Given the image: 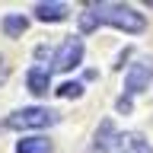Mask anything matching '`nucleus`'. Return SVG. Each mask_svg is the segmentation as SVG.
Returning a JSON list of instances; mask_svg holds the SVG:
<instances>
[{
    "instance_id": "11",
    "label": "nucleus",
    "mask_w": 153,
    "mask_h": 153,
    "mask_svg": "<svg viewBox=\"0 0 153 153\" xmlns=\"http://www.w3.org/2000/svg\"><path fill=\"white\" fill-rule=\"evenodd\" d=\"M3 76H7V70H3V64H0V80H3Z\"/></svg>"
},
{
    "instance_id": "3",
    "label": "nucleus",
    "mask_w": 153,
    "mask_h": 153,
    "mask_svg": "<svg viewBox=\"0 0 153 153\" xmlns=\"http://www.w3.org/2000/svg\"><path fill=\"white\" fill-rule=\"evenodd\" d=\"M150 76H153V67L147 61H137V64L128 67V74H124V96L118 99V112H124V115L131 112V99L150 86Z\"/></svg>"
},
{
    "instance_id": "5",
    "label": "nucleus",
    "mask_w": 153,
    "mask_h": 153,
    "mask_svg": "<svg viewBox=\"0 0 153 153\" xmlns=\"http://www.w3.org/2000/svg\"><path fill=\"white\" fill-rule=\"evenodd\" d=\"M83 61V38H67L54 54V70H74Z\"/></svg>"
},
{
    "instance_id": "1",
    "label": "nucleus",
    "mask_w": 153,
    "mask_h": 153,
    "mask_svg": "<svg viewBox=\"0 0 153 153\" xmlns=\"http://www.w3.org/2000/svg\"><path fill=\"white\" fill-rule=\"evenodd\" d=\"M99 22L115 26V29H121V32H134V35L147 29V19L134 7H124V3H89L86 13L80 16V32H93Z\"/></svg>"
},
{
    "instance_id": "6",
    "label": "nucleus",
    "mask_w": 153,
    "mask_h": 153,
    "mask_svg": "<svg viewBox=\"0 0 153 153\" xmlns=\"http://www.w3.org/2000/svg\"><path fill=\"white\" fill-rule=\"evenodd\" d=\"M26 83L35 96H48V89H51V70L48 67H32L26 74Z\"/></svg>"
},
{
    "instance_id": "9",
    "label": "nucleus",
    "mask_w": 153,
    "mask_h": 153,
    "mask_svg": "<svg viewBox=\"0 0 153 153\" xmlns=\"http://www.w3.org/2000/svg\"><path fill=\"white\" fill-rule=\"evenodd\" d=\"M0 26H3V32H7L10 38H16V35H22V32L29 29V19L26 16H3Z\"/></svg>"
},
{
    "instance_id": "4",
    "label": "nucleus",
    "mask_w": 153,
    "mask_h": 153,
    "mask_svg": "<svg viewBox=\"0 0 153 153\" xmlns=\"http://www.w3.org/2000/svg\"><path fill=\"white\" fill-rule=\"evenodd\" d=\"M57 115L51 108H42V105H32V108H19L7 118V128L13 131H26V128H48V124H54Z\"/></svg>"
},
{
    "instance_id": "8",
    "label": "nucleus",
    "mask_w": 153,
    "mask_h": 153,
    "mask_svg": "<svg viewBox=\"0 0 153 153\" xmlns=\"http://www.w3.org/2000/svg\"><path fill=\"white\" fill-rule=\"evenodd\" d=\"M16 153H51V140L48 137H26L16 143Z\"/></svg>"
},
{
    "instance_id": "2",
    "label": "nucleus",
    "mask_w": 153,
    "mask_h": 153,
    "mask_svg": "<svg viewBox=\"0 0 153 153\" xmlns=\"http://www.w3.org/2000/svg\"><path fill=\"white\" fill-rule=\"evenodd\" d=\"M93 150L99 153H153L150 140L137 131H118L112 121H102L96 131V143Z\"/></svg>"
},
{
    "instance_id": "7",
    "label": "nucleus",
    "mask_w": 153,
    "mask_h": 153,
    "mask_svg": "<svg viewBox=\"0 0 153 153\" xmlns=\"http://www.w3.org/2000/svg\"><path fill=\"white\" fill-rule=\"evenodd\" d=\"M35 16L42 19V22H61V19L67 16V7L64 3H38Z\"/></svg>"
},
{
    "instance_id": "10",
    "label": "nucleus",
    "mask_w": 153,
    "mask_h": 153,
    "mask_svg": "<svg viewBox=\"0 0 153 153\" xmlns=\"http://www.w3.org/2000/svg\"><path fill=\"white\" fill-rule=\"evenodd\" d=\"M80 93H83V86H80V83H64V86H57V96H61V99H76Z\"/></svg>"
}]
</instances>
